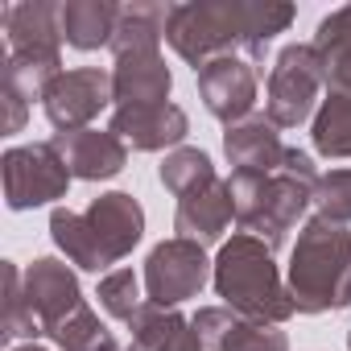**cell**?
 Wrapping results in <instances>:
<instances>
[{"label": "cell", "instance_id": "1", "mask_svg": "<svg viewBox=\"0 0 351 351\" xmlns=\"http://www.w3.org/2000/svg\"><path fill=\"white\" fill-rule=\"evenodd\" d=\"M293 21L289 5H244V0H215V5H173L165 38L195 71H203L211 58L244 54L252 66H261L265 46L273 34H281Z\"/></svg>", "mask_w": 351, "mask_h": 351}, {"label": "cell", "instance_id": "2", "mask_svg": "<svg viewBox=\"0 0 351 351\" xmlns=\"http://www.w3.org/2000/svg\"><path fill=\"white\" fill-rule=\"evenodd\" d=\"M314 186H318V169L310 161V153L302 149H285L281 169L273 173H236L228 178L232 203H236V223L265 240L269 248H281L285 236L298 228L302 211L314 203Z\"/></svg>", "mask_w": 351, "mask_h": 351}, {"label": "cell", "instance_id": "3", "mask_svg": "<svg viewBox=\"0 0 351 351\" xmlns=\"http://www.w3.org/2000/svg\"><path fill=\"white\" fill-rule=\"evenodd\" d=\"M50 236L66 252L71 265H79L87 273H99V269L124 261L141 244L145 211H141V203L132 195L112 191V195H99L83 215L58 207L50 215Z\"/></svg>", "mask_w": 351, "mask_h": 351}, {"label": "cell", "instance_id": "4", "mask_svg": "<svg viewBox=\"0 0 351 351\" xmlns=\"http://www.w3.org/2000/svg\"><path fill=\"white\" fill-rule=\"evenodd\" d=\"M289 298L298 314L351 306V232L314 215L289 256Z\"/></svg>", "mask_w": 351, "mask_h": 351}, {"label": "cell", "instance_id": "5", "mask_svg": "<svg viewBox=\"0 0 351 351\" xmlns=\"http://www.w3.org/2000/svg\"><path fill=\"white\" fill-rule=\"evenodd\" d=\"M215 293L228 310L252 318V322H285L293 310L289 285L281 281L273 265V248L248 232L232 236L215 256Z\"/></svg>", "mask_w": 351, "mask_h": 351}, {"label": "cell", "instance_id": "6", "mask_svg": "<svg viewBox=\"0 0 351 351\" xmlns=\"http://www.w3.org/2000/svg\"><path fill=\"white\" fill-rule=\"evenodd\" d=\"M21 285H25V302H29L42 335H50L62 351H91L95 343L108 339L104 322L83 302L79 281L62 261H54V256L34 261L21 273Z\"/></svg>", "mask_w": 351, "mask_h": 351}, {"label": "cell", "instance_id": "7", "mask_svg": "<svg viewBox=\"0 0 351 351\" xmlns=\"http://www.w3.org/2000/svg\"><path fill=\"white\" fill-rule=\"evenodd\" d=\"M326 83V66L318 58L314 46H285L269 71V99H265V116L277 128H298L310 120L318 91Z\"/></svg>", "mask_w": 351, "mask_h": 351}, {"label": "cell", "instance_id": "8", "mask_svg": "<svg viewBox=\"0 0 351 351\" xmlns=\"http://www.w3.org/2000/svg\"><path fill=\"white\" fill-rule=\"evenodd\" d=\"M71 186V169L54 141L42 145H17L5 153V203L13 211H29L42 203L62 199Z\"/></svg>", "mask_w": 351, "mask_h": 351}, {"label": "cell", "instance_id": "9", "mask_svg": "<svg viewBox=\"0 0 351 351\" xmlns=\"http://www.w3.org/2000/svg\"><path fill=\"white\" fill-rule=\"evenodd\" d=\"M211 273V261L203 252V244L195 240H165L149 252L145 261V289H149V302L153 306H178L186 298H199L203 285H207Z\"/></svg>", "mask_w": 351, "mask_h": 351}, {"label": "cell", "instance_id": "10", "mask_svg": "<svg viewBox=\"0 0 351 351\" xmlns=\"http://www.w3.org/2000/svg\"><path fill=\"white\" fill-rule=\"evenodd\" d=\"M42 104H46V116L58 132H83L112 104V75L99 66L62 71L50 83V91L42 95Z\"/></svg>", "mask_w": 351, "mask_h": 351}, {"label": "cell", "instance_id": "11", "mask_svg": "<svg viewBox=\"0 0 351 351\" xmlns=\"http://www.w3.org/2000/svg\"><path fill=\"white\" fill-rule=\"evenodd\" d=\"M199 75V95L207 104V112L223 124H240L252 116L256 104V83H261V66H252L244 54H223L211 58Z\"/></svg>", "mask_w": 351, "mask_h": 351}, {"label": "cell", "instance_id": "12", "mask_svg": "<svg viewBox=\"0 0 351 351\" xmlns=\"http://www.w3.org/2000/svg\"><path fill=\"white\" fill-rule=\"evenodd\" d=\"M191 326L203 339V347H211V351H289L285 330H277L273 322H252L228 306L199 310Z\"/></svg>", "mask_w": 351, "mask_h": 351}, {"label": "cell", "instance_id": "13", "mask_svg": "<svg viewBox=\"0 0 351 351\" xmlns=\"http://www.w3.org/2000/svg\"><path fill=\"white\" fill-rule=\"evenodd\" d=\"M236 219V203H232V191L228 182L219 178H207L199 182L195 191H186L178 199V215H173V232L178 240H195V244H215L228 223Z\"/></svg>", "mask_w": 351, "mask_h": 351}, {"label": "cell", "instance_id": "14", "mask_svg": "<svg viewBox=\"0 0 351 351\" xmlns=\"http://www.w3.org/2000/svg\"><path fill=\"white\" fill-rule=\"evenodd\" d=\"M54 145L71 169V178H83V182H104V178H116L128 161V149L124 141L108 128H83V132H54Z\"/></svg>", "mask_w": 351, "mask_h": 351}, {"label": "cell", "instance_id": "15", "mask_svg": "<svg viewBox=\"0 0 351 351\" xmlns=\"http://www.w3.org/2000/svg\"><path fill=\"white\" fill-rule=\"evenodd\" d=\"M112 132L141 149V153H157L169 145H182L191 132V120L178 104H157V108H116L112 112Z\"/></svg>", "mask_w": 351, "mask_h": 351}, {"label": "cell", "instance_id": "16", "mask_svg": "<svg viewBox=\"0 0 351 351\" xmlns=\"http://www.w3.org/2000/svg\"><path fill=\"white\" fill-rule=\"evenodd\" d=\"M169 66L157 50L149 54H124L112 71V104L116 108H157L169 99Z\"/></svg>", "mask_w": 351, "mask_h": 351}, {"label": "cell", "instance_id": "17", "mask_svg": "<svg viewBox=\"0 0 351 351\" xmlns=\"http://www.w3.org/2000/svg\"><path fill=\"white\" fill-rule=\"evenodd\" d=\"M285 149L289 145H281L277 124L269 116H248L240 124H228L223 132V153L236 165V173H273L281 169Z\"/></svg>", "mask_w": 351, "mask_h": 351}, {"label": "cell", "instance_id": "18", "mask_svg": "<svg viewBox=\"0 0 351 351\" xmlns=\"http://www.w3.org/2000/svg\"><path fill=\"white\" fill-rule=\"evenodd\" d=\"M62 5H9L0 13L9 34V54H34V58H62V25H58Z\"/></svg>", "mask_w": 351, "mask_h": 351}, {"label": "cell", "instance_id": "19", "mask_svg": "<svg viewBox=\"0 0 351 351\" xmlns=\"http://www.w3.org/2000/svg\"><path fill=\"white\" fill-rule=\"evenodd\" d=\"M128 326H132V347L128 351H207L203 339L195 335V326L182 314L153 306V302H145L141 314Z\"/></svg>", "mask_w": 351, "mask_h": 351}, {"label": "cell", "instance_id": "20", "mask_svg": "<svg viewBox=\"0 0 351 351\" xmlns=\"http://www.w3.org/2000/svg\"><path fill=\"white\" fill-rule=\"evenodd\" d=\"M116 21H120V5H112V0H66V5L58 9L62 38H66L75 50L112 46Z\"/></svg>", "mask_w": 351, "mask_h": 351}, {"label": "cell", "instance_id": "21", "mask_svg": "<svg viewBox=\"0 0 351 351\" xmlns=\"http://www.w3.org/2000/svg\"><path fill=\"white\" fill-rule=\"evenodd\" d=\"M169 25V9L165 5H120V21L112 34V54H149L157 50L161 34Z\"/></svg>", "mask_w": 351, "mask_h": 351}, {"label": "cell", "instance_id": "22", "mask_svg": "<svg viewBox=\"0 0 351 351\" xmlns=\"http://www.w3.org/2000/svg\"><path fill=\"white\" fill-rule=\"evenodd\" d=\"M314 50H318V58H322V66H326L330 91L351 95V5L339 9V13H330V17L318 25Z\"/></svg>", "mask_w": 351, "mask_h": 351}, {"label": "cell", "instance_id": "23", "mask_svg": "<svg viewBox=\"0 0 351 351\" xmlns=\"http://www.w3.org/2000/svg\"><path fill=\"white\" fill-rule=\"evenodd\" d=\"M314 149L322 157H351V95L330 91L314 116Z\"/></svg>", "mask_w": 351, "mask_h": 351}, {"label": "cell", "instance_id": "24", "mask_svg": "<svg viewBox=\"0 0 351 351\" xmlns=\"http://www.w3.org/2000/svg\"><path fill=\"white\" fill-rule=\"evenodd\" d=\"M207 178H215V165H211V157L203 149H173L161 161V182H165V191H173L178 199L186 191H195L199 182H207Z\"/></svg>", "mask_w": 351, "mask_h": 351}, {"label": "cell", "instance_id": "25", "mask_svg": "<svg viewBox=\"0 0 351 351\" xmlns=\"http://www.w3.org/2000/svg\"><path fill=\"white\" fill-rule=\"evenodd\" d=\"M0 335L5 339H34L42 335L29 302H25V285H21V269L5 261V322H0Z\"/></svg>", "mask_w": 351, "mask_h": 351}, {"label": "cell", "instance_id": "26", "mask_svg": "<svg viewBox=\"0 0 351 351\" xmlns=\"http://www.w3.org/2000/svg\"><path fill=\"white\" fill-rule=\"evenodd\" d=\"M99 306L112 314V318H120V322H132L136 314H141V281H136V273L132 269H116V273H108L104 281H99Z\"/></svg>", "mask_w": 351, "mask_h": 351}, {"label": "cell", "instance_id": "27", "mask_svg": "<svg viewBox=\"0 0 351 351\" xmlns=\"http://www.w3.org/2000/svg\"><path fill=\"white\" fill-rule=\"evenodd\" d=\"M314 207L330 223H351V169H330L314 186Z\"/></svg>", "mask_w": 351, "mask_h": 351}, {"label": "cell", "instance_id": "28", "mask_svg": "<svg viewBox=\"0 0 351 351\" xmlns=\"http://www.w3.org/2000/svg\"><path fill=\"white\" fill-rule=\"evenodd\" d=\"M0 91H5V132H21V124H25V108H29V99L25 95H17L13 87H5L0 83Z\"/></svg>", "mask_w": 351, "mask_h": 351}, {"label": "cell", "instance_id": "29", "mask_svg": "<svg viewBox=\"0 0 351 351\" xmlns=\"http://www.w3.org/2000/svg\"><path fill=\"white\" fill-rule=\"evenodd\" d=\"M91 351H124V347H120V343H116V339H112V335H108V339H104V343H95V347H91Z\"/></svg>", "mask_w": 351, "mask_h": 351}, {"label": "cell", "instance_id": "30", "mask_svg": "<svg viewBox=\"0 0 351 351\" xmlns=\"http://www.w3.org/2000/svg\"><path fill=\"white\" fill-rule=\"evenodd\" d=\"M13 351H46V347H38V343H25V347H13Z\"/></svg>", "mask_w": 351, "mask_h": 351}, {"label": "cell", "instance_id": "31", "mask_svg": "<svg viewBox=\"0 0 351 351\" xmlns=\"http://www.w3.org/2000/svg\"><path fill=\"white\" fill-rule=\"evenodd\" d=\"M347 351H351V335H347Z\"/></svg>", "mask_w": 351, "mask_h": 351}]
</instances>
